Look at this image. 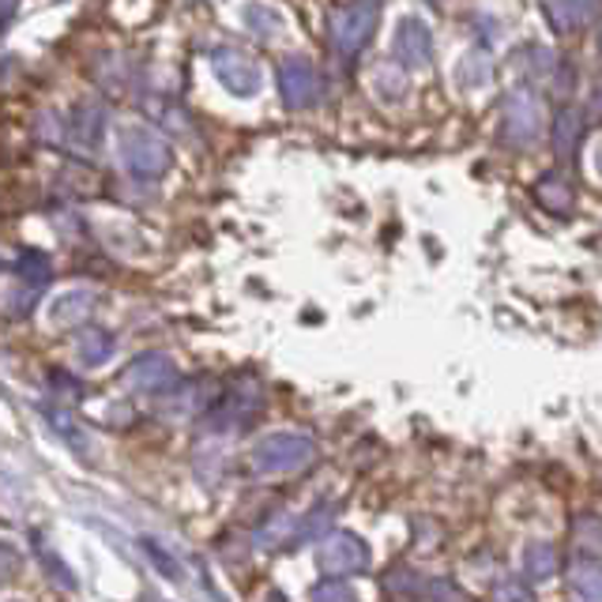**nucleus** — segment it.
<instances>
[{
  "label": "nucleus",
  "instance_id": "obj_1",
  "mask_svg": "<svg viewBox=\"0 0 602 602\" xmlns=\"http://www.w3.org/2000/svg\"><path fill=\"white\" fill-rule=\"evenodd\" d=\"M317 463V440L309 434H294V429H279L252 445L249 468L260 479H283V474H298Z\"/></svg>",
  "mask_w": 602,
  "mask_h": 602
},
{
  "label": "nucleus",
  "instance_id": "obj_2",
  "mask_svg": "<svg viewBox=\"0 0 602 602\" xmlns=\"http://www.w3.org/2000/svg\"><path fill=\"white\" fill-rule=\"evenodd\" d=\"M117 151H121L125 169L135 177H143V181H155V177H163L166 169L174 166V151H169V143L155 129H143V125L125 129L121 140H117Z\"/></svg>",
  "mask_w": 602,
  "mask_h": 602
},
{
  "label": "nucleus",
  "instance_id": "obj_3",
  "mask_svg": "<svg viewBox=\"0 0 602 602\" xmlns=\"http://www.w3.org/2000/svg\"><path fill=\"white\" fill-rule=\"evenodd\" d=\"M260 403H264V392L252 377H237L234 385L223 388L219 400L208 403V418L215 429L223 434H234V429H249L260 414Z\"/></svg>",
  "mask_w": 602,
  "mask_h": 602
},
{
  "label": "nucleus",
  "instance_id": "obj_4",
  "mask_svg": "<svg viewBox=\"0 0 602 602\" xmlns=\"http://www.w3.org/2000/svg\"><path fill=\"white\" fill-rule=\"evenodd\" d=\"M380 20V0H351L332 15V49L339 57H358L369 46Z\"/></svg>",
  "mask_w": 602,
  "mask_h": 602
},
{
  "label": "nucleus",
  "instance_id": "obj_5",
  "mask_svg": "<svg viewBox=\"0 0 602 602\" xmlns=\"http://www.w3.org/2000/svg\"><path fill=\"white\" fill-rule=\"evenodd\" d=\"M177 366L174 358L163 351H147L140 358H132L129 366L121 369V388L135 396H166L169 388L177 385Z\"/></svg>",
  "mask_w": 602,
  "mask_h": 602
},
{
  "label": "nucleus",
  "instance_id": "obj_6",
  "mask_svg": "<svg viewBox=\"0 0 602 602\" xmlns=\"http://www.w3.org/2000/svg\"><path fill=\"white\" fill-rule=\"evenodd\" d=\"M211 72H215L219 83H223L226 91H234L237 98H252V95H260V87H264V72H260V64L252 61L249 54L231 49V46L211 54Z\"/></svg>",
  "mask_w": 602,
  "mask_h": 602
},
{
  "label": "nucleus",
  "instance_id": "obj_7",
  "mask_svg": "<svg viewBox=\"0 0 602 602\" xmlns=\"http://www.w3.org/2000/svg\"><path fill=\"white\" fill-rule=\"evenodd\" d=\"M320 565H324L328 576H354V573H366L369 569V546L362 535L354 531H328L324 542H320Z\"/></svg>",
  "mask_w": 602,
  "mask_h": 602
},
{
  "label": "nucleus",
  "instance_id": "obj_8",
  "mask_svg": "<svg viewBox=\"0 0 602 602\" xmlns=\"http://www.w3.org/2000/svg\"><path fill=\"white\" fill-rule=\"evenodd\" d=\"M392 57L403 72H422L434 61V31L418 15H403L392 34Z\"/></svg>",
  "mask_w": 602,
  "mask_h": 602
},
{
  "label": "nucleus",
  "instance_id": "obj_9",
  "mask_svg": "<svg viewBox=\"0 0 602 602\" xmlns=\"http://www.w3.org/2000/svg\"><path fill=\"white\" fill-rule=\"evenodd\" d=\"M102 135H106V106L98 98L75 102L64 117V140L75 151H98Z\"/></svg>",
  "mask_w": 602,
  "mask_h": 602
},
{
  "label": "nucleus",
  "instance_id": "obj_10",
  "mask_svg": "<svg viewBox=\"0 0 602 602\" xmlns=\"http://www.w3.org/2000/svg\"><path fill=\"white\" fill-rule=\"evenodd\" d=\"M505 129H508V140L528 147L542 135V106L531 91L516 87L508 91V102H505Z\"/></svg>",
  "mask_w": 602,
  "mask_h": 602
},
{
  "label": "nucleus",
  "instance_id": "obj_11",
  "mask_svg": "<svg viewBox=\"0 0 602 602\" xmlns=\"http://www.w3.org/2000/svg\"><path fill=\"white\" fill-rule=\"evenodd\" d=\"M279 95H283V102L291 109L312 106L320 95V80H317L312 61H305V57H286V61L279 64Z\"/></svg>",
  "mask_w": 602,
  "mask_h": 602
},
{
  "label": "nucleus",
  "instance_id": "obj_12",
  "mask_svg": "<svg viewBox=\"0 0 602 602\" xmlns=\"http://www.w3.org/2000/svg\"><path fill=\"white\" fill-rule=\"evenodd\" d=\"M95 305L98 298L91 286H72V291L61 294V298H54V305H49V320H54L57 328H75V324H83V320H91Z\"/></svg>",
  "mask_w": 602,
  "mask_h": 602
},
{
  "label": "nucleus",
  "instance_id": "obj_13",
  "mask_svg": "<svg viewBox=\"0 0 602 602\" xmlns=\"http://www.w3.org/2000/svg\"><path fill=\"white\" fill-rule=\"evenodd\" d=\"M599 0H542V12L554 23V31H580L583 23H591Z\"/></svg>",
  "mask_w": 602,
  "mask_h": 602
},
{
  "label": "nucleus",
  "instance_id": "obj_14",
  "mask_svg": "<svg viewBox=\"0 0 602 602\" xmlns=\"http://www.w3.org/2000/svg\"><path fill=\"white\" fill-rule=\"evenodd\" d=\"M114 351H117V339L106 332V328H83L80 339H75V354H80V362L83 366H91V369H98V366H106L109 358H114Z\"/></svg>",
  "mask_w": 602,
  "mask_h": 602
},
{
  "label": "nucleus",
  "instance_id": "obj_15",
  "mask_svg": "<svg viewBox=\"0 0 602 602\" xmlns=\"http://www.w3.org/2000/svg\"><path fill=\"white\" fill-rule=\"evenodd\" d=\"M241 27L257 42H275L279 34H283V20H279L275 8L260 4V0H249V4H241Z\"/></svg>",
  "mask_w": 602,
  "mask_h": 602
},
{
  "label": "nucleus",
  "instance_id": "obj_16",
  "mask_svg": "<svg viewBox=\"0 0 602 602\" xmlns=\"http://www.w3.org/2000/svg\"><path fill=\"white\" fill-rule=\"evenodd\" d=\"M15 275H20L23 291L38 298V294L49 286V279H54V264H49L46 252L27 249V252H20V260H15Z\"/></svg>",
  "mask_w": 602,
  "mask_h": 602
},
{
  "label": "nucleus",
  "instance_id": "obj_17",
  "mask_svg": "<svg viewBox=\"0 0 602 602\" xmlns=\"http://www.w3.org/2000/svg\"><path fill=\"white\" fill-rule=\"evenodd\" d=\"M580 135H583V117H580V109L565 106L562 114H557V121H554V132H550L557 158H573L576 147H580Z\"/></svg>",
  "mask_w": 602,
  "mask_h": 602
},
{
  "label": "nucleus",
  "instance_id": "obj_18",
  "mask_svg": "<svg viewBox=\"0 0 602 602\" xmlns=\"http://www.w3.org/2000/svg\"><path fill=\"white\" fill-rule=\"evenodd\" d=\"M535 197H539L542 208L554 211V215H569V211L576 208V189L569 181H562V177H542Z\"/></svg>",
  "mask_w": 602,
  "mask_h": 602
},
{
  "label": "nucleus",
  "instance_id": "obj_19",
  "mask_svg": "<svg viewBox=\"0 0 602 602\" xmlns=\"http://www.w3.org/2000/svg\"><path fill=\"white\" fill-rule=\"evenodd\" d=\"M573 591L580 595L583 602H599V557L591 554H576L573 557Z\"/></svg>",
  "mask_w": 602,
  "mask_h": 602
},
{
  "label": "nucleus",
  "instance_id": "obj_20",
  "mask_svg": "<svg viewBox=\"0 0 602 602\" xmlns=\"http://www.w3.org/2000/svg\"><path fill=\"white\" fill-rule=\"evenodd\" d=\"M523 573L531 580H550L557 573V550L550 542H528V550H523Z\"/></svg>",
  "mask_w": 602,
  "mask_h": 602
},
{
  "label": "nucleus",
  "instance_id": "obj_21",
  "mask_svg": "<svg viewBox=\"0 0 602 602\" xmlns=\"http://www.w3.org/2000/svg\"><path fill=\"white\" fill-rule=\"evenodd\" d=\"M335 528V508L332 505H320V508H312L305 520L294 523V535L291 542L298 546V542H312V539H320L324 531H332Z\"/></svg>",
  "mask_w": 602,
  "mask_h": 602
},
{
  "label": "nucleus",
  "instance_id": "obj_22",
  "mask_svg": "<svg viewBox=\"0 0 602 602\" xmlns=\"http://www.w3.org/2000/svg\"><path fill=\"white\" fill-rule=\"evenodd\" d=\"M373 91H377V98H385V102H400V98L406 95V75H403V68L380 64L377 75H373Z\"/></svg>",
  "mask_w": 602,
  "mask_h": 602
},
{
  "label": "nucleus",
  "instance_id": "obj_23",
  "mask_svg": "<svg viewBox=\"0 0 602 602\" xmlns=\"http://www.w3.org/2000/svg\"><path fill=\"white\" fill-rule=\"evenodd\" d=\"M46 418L54 422V429L68 440V445L75 448V452H87V448H83V440H87V434H83V429L75 426V418H72V414H68V406H64V411H61V406H49Z\"/></svg>",
  "mask_w": 602,
  "mask_h": 602
},
{
  "label": "nucleus",
  "instance_id": "obj_24",
  "mask_svg": "<svg viewBox=\"0 0 602 602\" xmlns=\"http://www.w3.org/2000/svg\"><path fill=\"white\" fill-rule=\"evenodd\" d=\"M309 602H358V595H354L351 583H343L339 576H328V580L312 583Z\"/></svg>",
  "mask_w": 602,
  "mask_h": 602
},
{
  "label": "nucleus",
  "instance_id": "obj_25",
  "mask_svg": "<svg viewBox=\"0 0 602 602\" xmlns=\"http://www.w3.org/2000/svg\"><path fill=\"white\" fill-rule=\"evenodd\" d=\"M291 535H294V520L286 512H279L257 531V542L260 546H279V542H291Z\"/></svg>",
  "mask_w": 602,
  "mask_h": 602
},
{
  "label": "nucleus",
  "instance_id": "obj_26",
  "mask_svg": "<svg viewBox=\"0 0 602 602\" xmlns=\"http://www.w3.org/2000/svg\"><path fill=\"white\" fill-rule=\"evenodd\" d=\"M494 602H535V595H531L528 588H523L520 580H501L494 583V595H489Z\"/></svg>",
  "mask_w": 602,
  "mask_h": 602
},
{
  "label": "nucleus",
  "instance_id": "obj_27",
  "mask_svg": "<svg viewBox=\"0 0 602 602\" xmlns=\"http://www.w3.org/2000/svg\"><path fill=\"white\" fill-rule=\"evenodd\" d=\"M576 531H580L576 539L588 546V554L599 557V520H595V516H580V520H576Z\"/></svg>",
  "mask_w": 602,
  "mask_h": 602
},
{
  "label": "nucleus",
  "instance_id": "obj_28",
  "mask_svg": "<svg viewBox=\"0 0 602 602\" xmlns=\"http://www.w3.org/2000/svg\"><path fill=\"white\" fill-rule=\"evenodd\" d=\"M429 599H434V602H463L460 588H456L452 580H434V583H429Z\"/></svg>",
  "mask_w": 602,
  "mask_h": 602
},
{
  "label": "nucleus",
  "instance_id": "obj_29",
  "mask_svg": "<svg viewBox=\"0 0 602 602\" xmlns=\"http://www.w3.org/2000/svg\"><path fill=\"white\" fill-rule=\"evenodd\" d=\"M15 569H20V554H15L12 546H4V542H0V583L12 580Z\"/></svg>",
  "mask_w": 602,
  "mask_h": 602
},
{
  "label": "nucleus",
  "instance_id": "obj_30",
  "mask_svg": "<svg viewBox=\"0 0 602 602\" xmlns=\"http://www.w3.org/2000/svg\"><path fill=\"white\" fill-rule=\"evenodd\" d=\"M54 388L61 396L68 392V400H80V392H83V388L75 385V377H68V373H54Z\"/></svg>",
  "mask_w": 602,
  "mask_h": 602
},
{
  "label": "nucleus",
  "instance_id": "obj_31",
  "mask_svg": "<svg viewBox=\"0 0 602 602\" xmlns=\"http://www.w3.org/2000/svg\"><path fill=\"white\" fill-rule=\"evenodd\" d=\"M143 550H147V554L155 557V565H158V569H163L166 576H177V569H174V565H169V557L163 554V550L155 546V542H143Z\"/></svg>",
  "mask_w": 602,
  "mask_h": 602
},
{
  "label": "nucleus",
  "instance_id": "obj_32",
  "mask_svg": "<svg viewBox=\"0 0 602 602\" xmlns=\"http://www.w3.org/2000/svg\"><path fill=\"white\" fill-rule=\"evenodd\" d=\"M15 8H20V0H0V31H4L8 23H12Z\"/></svg>",
  "mask_w": 602,
  "mask_h": 602
}]
</instances>
